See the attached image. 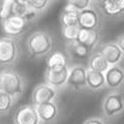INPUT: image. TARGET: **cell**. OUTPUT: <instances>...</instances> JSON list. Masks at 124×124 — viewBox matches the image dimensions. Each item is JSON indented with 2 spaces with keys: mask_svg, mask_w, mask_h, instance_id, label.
<instances>
[{
  "mask_svg": "<svg viewBox=\"0 0 124 124\" xmlns=\"http://www.w3.org/2000/svg\"><path fill=\"white\" fill-rule=\"evenodd\" d=\"M26 89L24 78L12 70H2L0 74V92H3L16 99Z\"/></svg>",
  "mask_w": 124,
  "mask_h": 124,
  "instance_id": "obj_1",
  "label": "cell"
},
{
  "mask_svg": "<svg viewBox=\"0 0 124 124\" xmlns=\"http://www.w3.org/2000/svg\"><path fill=\"white\" fill-rule=\"evenodd\" d=\"M27 47L31 56L41 57L51 52L53 48V40L48 33L44 31H36L28 37Z\"/></svg>",
  "mask_w": 124,
  "mask_h": 124,
  "instance_id": "obj_2",
  "label": "cell"
},
{
  "mask_svg": "<svg viewBox=\"0 0 124 124\" xmlns=\"http://www.w3.org/2000/svg\"><path fill=\"white\" fill-rule=\"evenodd\" d=\"M19 52L18 43L14 37H1L0 39V63L11 65L17 60Z\"/></svg>",
  "mask_w": 124,
  "mask_h": 124,
  "instance_id": "obj_3",
  "label": "cell"
},
{
  "mask_svg": "<svg viewBox=\"0 0 124 124\" xmlns=\"http://www.w3.org/2000/svg\"><path fill=\"white\" fill-rule=\"evenodd\" d=\"M40 119L36 106L26 104L18 107L14 115V124H39Z\"/></svg>",
  "mask_w": 124,
  "mask_h": 124,
  "instance_id": "obj_4",
  "label": "cell"
},
{
  "mask_svg": "<svg viewBox=\"0 0 124 124\" xmlns=\"http://www.w3.org/2000/svg\"><path fill=\"white\" fill-rule=\"evenodd\" d=\"M124 110V97L120 93H110L104 99L103 112L106 117L112 118Z\"/></svg>",
  "mask_w": 124,
  "mask_h": 124,
  "instance_id": "obj_5",
  "label": "cell"
},
{
  "mask_svg": "<svg viewBox=\"0 0 124 124\" xmlns=\"http://www.w3.org/2000/svg\"><path fill=\"white\" fill-rule=\"evenodd\" d=\"M56 98V90L48 84L38 85L32 92V102L34 106L53 102Z\"/></svg>",
  "mask_w": 124,
  "mask_h": 124,
  "instance_id": "obj_6",
  "label": "cell"
},
{
  "mask_svg": "<svg viewBox=\"0 0 124 124\" xmlns=\"http://www.w3.org/2000/svg\"><path fill=\"white\" fill-rule=\"evenodd\" d=\"M100 53L107 61L109 66H117L122 61L124 53L116 43H106L100 47Z\"/></svg>",
  "mask_w": 124,
  "mask_h": 124,
  "instance_id": "obj_7",
  "label": "cell"
},
{
  "mask_svg": "<svg viewBox=\"0 0 124 124\" xmlns=\"http://www.w3.org/2000/svg\"><path fill=\"white\" fill-rule=\"evenodd\" d=\"M26 24L27 21L24 19L18 17V16L12 15L2 21V30L5 34L9 35V37H14V36L22 34L24 28H26Z\"/></svg>",
  "mask_w": 124,
  "mask_h": 124,
  "instance_id": "obj_8",
  "label": "cell"
},
{
  "mask_svg": "<svg viewBox=\"0 0 124 124\" xmlns=\"http://www.w3.org/2000/svg\"><path fill=\"white\" fill-rule=\"evenodd\" d=\"M70 70L68 69V66L62 70H48L46 69L45 72V81L48 85L52 86L53 88H60L66 85L68 82Z\"/></svg>",
  "mask_w": 124,
  "mask_h": 124,
  "instance_id": "obj_9",
  "label": "cell"
},
{
  "mask_svg": "<svg viewBox=\"0 0 124 124\" xmlns=\"http://www.w3.org/2000/svg\"><path fill=\"white\" fill-rule=\"evenodd\" d=\"M100 22V16L93 9H87L78 13V27L84 30H95Z\"/></svg>",
  "mask_w": 124,
  "mask_h": 124,
  "instance_id": "obj_10",
  "label": "cell"
},
{
  "mask_svg": "<svg viewBox=\"0 0 124 124\" xmlns=\"http://www.w3.org/2000/svg\"><path fill=\"white\" fill-rule=\"evenodd\" d=\"M67 85L78 89L80 87L87 86V69L81 65L74 66L70 69Z\"/></svg>",
  "mask_w": 124,
  "mask_h": 124,
  "instance_id": "obj_11",
  "label": "cell"
},
{
  "mask_svg": "<svg viewBox=\"0 0 124 124\" xmlns=\"http://www.w3.org/2000/svg\"><path fill=\"white\" fill-rule=\"evenodd\" d=\"M12 15L21 17L26 21H30L37 16V13L28 5L27 1L14 0V1H12Z\"/></svg>",
  "mask_w": 124,
  "mask_h": 124,
  "instance_id": "obj_12",
  "label": "cell"
},
{
  "mask_svg": "<svg viewBox=\"0 0 124 124\" xmlns=\"http://www.w3.org/2000/svg\"><path fill=\"white\" fill-rule=\"evenodd\" d=\"M106 85L109 88H118L124 83V70L120 66H111L105 73Z\"/></svg>",
  "mask_w": 124,
  "mask_h": 124,
  "instance_id": "obj_13",
  "label": "cell"
},
{
  "mask_svg": "<svg viewBox=\"0 0 124 124\" xmlns=\"http://www.w3.org/2000/svg\"><path fill=\"white\" fill-rule=\"evenodd\" d=\"M36 110H37L40 121L45 123L51 122L58 116V107L54 102L36 106Z\"/></svg>",
  "mask_w": 124,
  "mask_h": 124,
  "instance_id": "obj_14",
  "label": "cell"
},
{
  "mask_svg": "<svg viewBox=\"0 0 124 124\" xmlns=\"http://www.w3.org/2000/svg\"><path fill=\"white\" fill-rule=\"evenodd\" d=\"M78 13L80 12L72 4L67 2L61 16V21L63 27L78 26Z\"/></svg>",
  "mask_w": 124,
  "mask_h": 124,
  "instance_id": "obj_15",
  "label": "cell"
},
{
  "mask_svg": "<svg viewBox=\"0 0 124 124\" xmlns=\"http://www.w3.org/2000/svg\"><path fill=\"white\" fill-rule=\"evenodd\" d=\"M101 5L107 16H120L124 14V0H105L101 2Z\"/></svg>",
  "mask_w": 124,
  "mask_h": 124,
  "instance_id": "obj_16",
  "label": "cell"
},
{
  "mask_svg": "<svg viewBox=\"0 0 124 124\" xmlns=\"http://www.w3.org/2000/svg\"><path fill=\"white\" fill-rule=\"evenodd\" d=\"M78 40L84 46H86L88 49H93L94 47L98 46L100 41V36L99 33L95 30H84L81 29L80 35H78Z\"/></svg>",
  "mask_w": 124,
  "mask_h": 124,
  "instance_id": "obj_17",
  "label": "cell"
},
{
  "mask_svg": "<svg viewBox=\"0 0 124 124\" xmlns=\"http://www.w3.org/2000/svg\"><path fill=\"white\" fill-rule=\"evenodd\" d=\"M66 49L68 54L75 58H86L89 56V53H90V49H88L86 46H84L83 44H81L78 40L67 43Z\"/></svg>",
  "mask_w": 124,
  "mask_h": 124,
  "instance_id": "obj_18",
  "label": "cell"
},
{
  "mask_svg": "<svg viewBox=\"0 0 124 124\" xmlns=\"http://www.w3.org/2000/svg\"><path fill=\"white\" fill-rule=\"evenodd\" d=\"M109 68H110L109 64L107 63V61L100 53L93 54L89 57V61H88V69L89 70H92V71H95V72H100V73H104V74H105Z\"/></svg>",
  "mask_w": 124,
  "mask_h": 124,
  "instance_id": "obj_19",
  "label": "cell"
},
{
  "mask_svg": "<svg viewBox=\"0 0 124 124\" xmlns=\"http://www.w3.org/2000/svg\"><path fill=\"white\" fill-rule=\"evenodd\" d=\"M106 85V78L104 73L87 70V86L91 90H99Z\"/></svg>",
  "mask_w": 124,
  "mask_h": 124,
  "instance_id": "obj_20",
  "label": "cell"
},
{
  "mask_svg": "<svg viewBox=\"0 0 124 124\" xmlns=\"http://www.w3.org/2000/svg\"><path fill=\"white\" fill-rule=\"evenodd\" d=\"M67 67V58L63 53L54 52L49 55L47 60V69L48 70H62Z\"/></svg>",
  "mask_w": 124,
  "mask_h": 124,
  "instance_id": "obj_21",
  "label": "cell"
},
{
  "mask_svg": "<svg viewBox=\"0 0 124 124\" xmlns=\"http://www.w3.org/2000/svg\"><path fill=\"white\" fill-rule=\"evenodd\" d=\"M80 32H81V28L78 26L63 27V29H62V35H63L64 39L67 41V43L78 40Z\"/></svg>",
  "mask_w": 124,
  "mask_h": 124,
  "instance_id": "obj_22",
  "label": "cell"
},
{
  "mask_svg": "<svg viewBox=\"0 0 124 124\" xmlns=\"http://www.w3.org/2000/svg\"><path fill=\"white\" fill-rule=\"evenodd\" d=\"M14 101H15V99L12 98L11 95L3 93V92H0V111L2 114L9 111L12 108Z\"/></svg>",
  "mask_w": 124,
  "mask_h": 124,
  "instance_id": "obj_23",
  "label": "cell"
},
{
  "mask_svg": "<svg viewBox=\"0 0 124 124\" xmlns=\"http://www.w3.org/2000/svg\"><path fill=\"white\" fill-rule=\"evenodd\" d=\"M10 16H12V1L2 0L0 2V17L3 21L4 19L9 18Z\"/></svg>",
  "mask_w": 124,
  "mask_h": 124,
  "instance_id": "obj_24",
  "label": "cell"
},
{
  "mask_svg": "<svg viewBox=\"0 0 124 124\" xmlns=\"http://www.w3.org/2000/svg\"><path fill=\"white\" fill-rule=\"evenodd\" d=\"M28 5L35 12L38 11H43L45 9H47L48 5L50 4V2L48 0H26Z\"/></svg>",
  "mask_w": 124,
  "mask_h": 124,
  "instance_id": "obj_25",
  "label": "cell"
},
{
  "mask_svg": "<svg viewBox=\"0 0 124 124\" xmlns=\"http://www.w3.org/2000/svg\"><path fill=\"white\" fill-rule=\"evenodd\" d=\"M68 2L72 4L78 12L90 9V4H91V1H89V0H70Z\"/></svg>",
  "mask_w": 124,
  "mask_h": 124,
  "instance_id": "obj_26",
  "label": "cell"
},
{
  "mask_svg": "<svg viewBox=\"0 0 124 124\" xmlns=\"http://www.w3.org/2000/svg\"><path fill=\"white\" fill-rule=\"evenodd\" d=\"M84 124H105V122H104L101 118L93 117V118H90V119L86 120Z\"/></svg>",
  "mask_w": 124,
  "mask_h": 124,
  "instance_id": "obj_27",
  "label": "cell"
},
{
  "mask_svg": "<svg viewBox=\"0 0 124 124\" xmlns=\"http://www.w3.org/2000/svg\"><path fill=\"white\" fill-rule=\"evenodd\" d=\"M116 44H117L118 47L121 49V51L124 53V35L119 36V37L117 38V41H116Z\"/></svg>",
  "mask_w": 124,
  "mask_h": 124,
  "instance_id": "obj_28",
  "label": "cell"
}]
</instances>
